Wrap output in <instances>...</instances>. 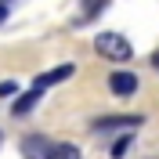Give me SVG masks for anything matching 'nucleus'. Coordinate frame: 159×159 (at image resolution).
I'll use <instances>...</instances> for the list:
<instances>
[{"mask_svg": "<svg viewBox=\"0 0 159 159\" xmlns=\"http://www.w3.org/2000/svg\"><path fill=\"white\" fill-rule=\"evenodd\" d=\"M109 90L116 94V98H130V94L138 90V76L127 72V69H116V72L109 76Z\"/></svg>", "mask_w": 159, "mask_h": 159, "instance_id": "3", "label": "nucleus"}, {"mask_svg": "<svg viewBox=\"0 0 159 159\" xmlns=\"http://www.w3.org/2000/svg\"><path fill=\"white\" fill-rule=\"evenodd\" d=\"M40 98H43V90H40V87H33V90H25V94H18V98H15V105H11V116H29V112L40 105Z\"/></svg>", "mask_w": 159, "mask_h": 159, "instance_id": "6", "label": "nucleus"}, {"mask_svg": "<svg viewBox=\"0 0 159 159\" xmlns=\"http://www.w3.org/2000/svg\"><path fill=\"white\" fill-rule=\"evenodd\" d=\"M47 159H80L76 145H65V141H54V148L47 152Z\"/></svg>", "mask_w": 159, "mask_h": 159, "instance_id": "7", "label": "nucleus"}, {"mask_svg": "<svg viewBox=\"0 0 159 159\" xmlns=\"http://www.w3.org/2000/svg\"><path fill=\"white\" fill-rule=\"evenodd\" d=\"M72 72H76V65H72V61H65V65H58V69H51V72H40V76H36V83H33V87L47 90V87H54V83H61V80H69Z\"/></svg>", "mask_w": 159, "mask_h": 159, "instance_id": "5", "label": "nucleus"}, {"mask_svg": "<svg viewBox=\"0 0 159 159\" xmlns=\"http://www.w3.org/2000/svg\"><path fill=\"white\" fill-rule=\"evenodd\" d=\"M11 94H18V83H11V80L0 83V98H11Z\"/></svg>", "mask_w": 159, "mask_h": 159, "instance_id": "10", "label": "nucleus"}, {"mask_svg": "<svg viewBox=\"0 0 159 159\" xmlns=\"http://www.w3.org/2000/svg\"><path fill=\"white\" fill-rule=\"evenodd\" d=\"M94 51H98L105 61H130L134 58V47L123 33H98L94 36Z\"/></svg>", "mask_w": 159, "mask_h": 159, "instance_id": "1", "label": "nucleus"}, {"mask_svg": "<svg viewBox=\"0 0 159 159\" xmlns=\"http://www.w3.org/2000/svg\"><path fill=\"white\" fill-rule=\"evenodd\" d=\"M105 7H109V0H83V15H80V22H76V25L90 22L94 15H98V11H105Z\"/></svg>", "mask_w": 159, "mask_h": 159, "instance_id": "8", "label": "nucleus"}, {"mask_svg": "<svg viewBox=\"0 0 159 159\" xmlns=\"http://www.w3.org/2000/svg\"><path fill=\"white\" fill-rule=\"evenodd\" d=\"M127 148H130V134H127V138H119L116 145H112V156L119 159V156H123V152H127Z\"/></svg>", "mask_w": 159, "mask_h": 159, "instance_id": "9", "label": "nucleus"}, {"mask_svg": "<svg viewBox=\"0 0 159 159\" xmlns=\"http://www.w3.org/2000/svg\"><path fill=\"white\" fill-rule=\"evenodd\" d=\"M152 65H156V69H159V51H156V54H152Z\"/></svg>", "mask_w": 159, "mask_h": 159, "instance_id": "12", "label": "nucleus"}, {"mask_svg": "<svg viewBox=\"0 0 159 159\" xmlns=\"http://www.w3.org/2000/svg\"><path fill=\"white\" fill-rule=\"evenodd\" d=\"M0 22H7V0H0Z\"/></svg>", "mask_w": 159, "mask_h": 159, "instance_id": "11", "label": "nucleus"}, {"mask_svg": "<svg viewBox=\"0 0 159 159\" xmlns=\"http://www.w3.org/2000/svg\"><path fill=\"white\" fill-rule=\"evenodd\" d=\"M51 148H54V141L43 138V134H29V138L22 141V156L25 159H47Z\"/></svg>", "mask_w": 159, "mask_h": 159, "instance_id": "4", "label": "nucleus"}, {"mask_svg": "<svg viewBox=\"0 0 159 159\" xmlns=\"http://www.w3.org/2000/svg\"><path fill=\"white\" fill-rule=\"evenodd\" d=\"M145 119L141 116H101V119H94L90 123V130H134V127H141Z\"/></svg>", "mask_w": 159, "mask_h": 159, "instance_id": "2", "label": "nucleus"}]
</instances>
